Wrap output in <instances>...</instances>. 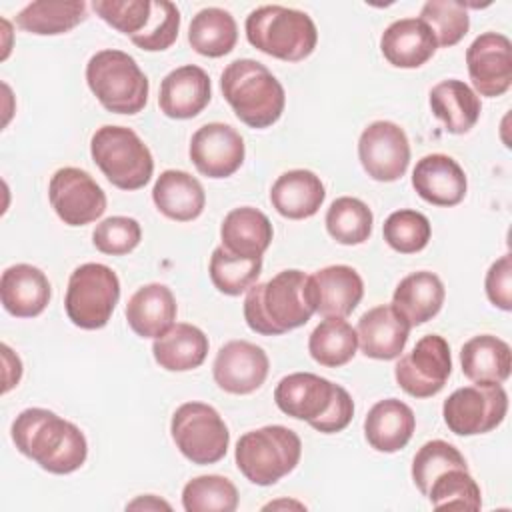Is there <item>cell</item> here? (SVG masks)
Instances as JSON below:
<instances>
[{
    "instance_id": "ffe728a7",
    "label": "cell",
    "mask_w": 512,
    "mask_h": 512,
    "mask_svg": "<svg viewBox=\"0 0 512 512\" xmlns=\"http://www.w3.org/2000/svg\"><path fill=\"white\" fill-rule=\"evenodd\" d=\"M212 98L210 76L194 64L174 68L160 82V110L174 120L198 116Z\"/></svg>"
},
{
    "instance_id": "8d00e7d4",
    "label": "cell",
    "mask_w": 512,
    "mask_h": 512,
    "mask_svg": "<svg viewBox=\"0 0 512 512\" xmlns=\"http://www.w3.org/2000/svg\"><path fill=\"white\" fill-rule=\"evenodd\" d=\"M208 272L218 292L226 296H240L256 284L262 272V258H242L230 254L224 246H218L210 256Z\"/></svg>"
},
{
    "instance_id": "ba28073f",
    "label": "cell",
    "mask_w": 512,
    "mask_h": 512,
    "mask_svg": "<svg viewBox=\"0 0 512 512\" xmlns=\"http://www.w3.org/2000/svg\"><path fill=\"white\" fill-rule=\"evenodd\" d=\"M90 154L108 182L120 190H140L152 178V154L132 128L100 126L92 134Z\"/></svg>"
},
{
    "instance_id": "60d3db41",
    "label": "cell",
    "mask_w": 512,
    "mask_h": 512,
    "mask_svg": "<svg viewBox=\"0 0 512 512\" xmlns=\"http://www.w3.org/2000/svg\"><path fill=\"white\" fill-rule=\"evenodd\" d=\"M420 20L430 26L438 46L442 48L458 44L470 28L466 6L454 0H428L420 10Z\"/></svg>"
},
{
    "instance_id": "30bf717a",
    "label": "cell",
    "mask_w": 512,
    "mask_h": 512,
    "mask_svg": "<svg viewBox=\"0 0 512 512\" xmlns=\"http://www.w3.org/2000/svg\"><path fill=\"white\" fill-rule=\"evenodd\" d=\"M170 434L184 458L192 464H216L226 456L230 432L222 416L204 402H184L170 420Z\"/></svg>"
},
{
    "instance_id": "8992f818",
    "label": "cell",
    "mask_w": 512,
    "mask_h": 512,
    "mask_svg": "<svg viewBox=\"0 0 512 512\" xmlns=\"http://www.w3.org/2000/svg\"><path fill=\"white\" fill-rule=\"evenodd\" d=\"M86 82L96 100L114 114H138L148 102L150 82L136 60L122 50L96 52L86 64Z\"/></svg>"
},
{
    "instance_id": "f1b7e54d",
    "label": "cell",
    "mask_w": 512,
    "mask_h": 512,
    "mask_svg": "<svg viewBox=\"0 0 512 512\" xmlns=\"http://www.w3.org/2000/svg\"><path fill=\"white\" fill-rule=\"evenodd\" d=\"M152 200L166 218L190 222L202 214L206 194L192 174L184 170H164L154 182Z\"/></svg>"
},
{
    "instance_id": "f35d334b",
    "label": "cell",
    "mask_w": 512,
    "mask_h": 512,
    "mask_svg": "<svg viewBox=\"0 0 512 512\" xmlns=\"http://www.w3.org/2000/svg\"><path fill=\"white\" fill-rule=\"evenodd\" d=\"M428 500L434 508L480 510L482 494L468 468H450L434 478L428 488Z\"/></svg>"
},
{
    "instance_id": "e0dca14e",
    "label": "cell",
    "mask_w": 512,
    "mask_h": 512,
    "mask_svg": "<svg viewBox=\"0 0 512 512\" xmlns=\"http://www.w3.org/2000/svg\"><path fill=\"white\" fill-rule=\"evenodd\" d=\"M270 360L266 352L248 340L226 342L212 364V376L218 388L228 394H252L268 376Z\"/></svg>"
},
{
    "instance_id": "ac0fdd59",
    "label": "cell",
    "mask_w": 512,
    "mask_h": 512,
    "mask_svg": "<svg viewBox=\"0 0 512 512\" xmlns=\"http://www.w3.org/2000/svg\"><path fill=\"white\" fill-rule=\"evenodd\" d=\"M364 296L360 274L346 264H334L308 276V298L314 312L324 318H344L354 312Z\"/></svg>"
},
{
    "instance_id": "7c38bea8",
    "label": "cell",
    "mask_w": 512,
    "mask_h": 512,
    "mask_svg": "<svg viewBox=\"0 0 512 512\" xmlns=\"http://www.w3.org/2000/svg\"><path fill=\"white\" fill-rule=\"evenodd\" d=\"M452 372V356L448 342L438 334L422 336L416 346L400 356L394 366L398 386L414 398L436 396L448 382Z\"/></svg>"
},
{
    "instance_id": "681fc988",
    "label": "cell",
    "mask_w": 512,
    "mask_h": 512,
    "mask_svg": "<svg viewBox=\"0 0 512 512\" xmlns=\"http://www.w3.org/2000/svg\"><path fill=\"white\" fill-rule=\"evenodd\" d=\"M278 506H294V508H304V504H298V502H270V504H266L264 508L268 510V508H278Z\"/></svg>"
},
{
    "instance_id": "7a4b0ae2",
    "label": "cell",
    "mask_w": 512,
    "mask_h": 512,
    "mask_svg": "<svg viewBox=\"0 0 512 512\" xmlns=\"http://www.w3.org/2000/svg\"><path fill=\"white\" fill-rule=\"evenodd\" d=\"M274 402L286 416L304 420L322 434L342 432L354 416L348 390L312 372L284 376L274 390Z\"/></svg>"
},
{
    "instance_id": "603a6c76",
    "label": "cell",
    "mask_w": 512,
    "mask_h": 512,
    "mask_svg": "<svg viewBox=\"0 0 512 512\" xmlns=\"http://www.w3.org/2000/svg\"><path fill=\"white\" fill-rule=\"evenodd\" d=\"M438 48L434 32L420 18L394 20L380 36L384 58L396 68H420Z\"/></svg>"
},
{
    "instance_id": "5b68a950",
    "label": "cell",
    "mask_w": 512,
    "mask_h": 512,
    "mask_svg": "<svg viewBox=\"0 0 512 512\" xmlns=\"http://www.w3.org/2000/svg\"><path fill=\"white\" fill-rule=\"evenodd\" d=\"M248 42L278 60L300 62L308 58L318 44L314 20L300 10L268 4L252 10L244 24Z\"/></svg>"
},
{
    "instance_id": "9c48e42d",
    "label": "cell",
    "mask_w": 512,
    "mask_h": 512,
    "mask_svg": "<svg viewBox=\"0 0 512 512\" xmlns=\"http://www.w3.org/2000/svg\"><path fill=\"white\" fill-rule=\"evenodd\" d=\"M118 298L120 280L116 272L106 264L86 262L68 278L64 308L74 326L98 330L108 324Z\"/></svg>"
},
{
    "instance_id": "4fadbf2b",
    "label": "cell",
    "mask_w": 512,
    "mask_h": 512,
    "mask_svg": "<svg viewBox=\"0 0 512 512\" xmlns=\"http://www.w3.org/2000/svg\"><path fill=\"white\" fill-rule=\"evenodd\" d=\"M48 198L58 218L68 226H84L106 210V194L98 182L80 168L66 166L52 174Z\"/></svg>"
},
{
    "instance_id": "836d02e7",
    "label": "cell",
    "mask_w": 512,
    "mask_h": 512,
    "mask_svg": "<svg viewBox=\"0 0 512 512\" xmlns=\"http://www.w3.org/2000/svg\"><path fill=\"white\" fill-rule=\"evenodd\" d=\"M86 18V2H50L38 0L30 2L16 14L18 28L38 34V36H56L66 34L76 28Z\"/></svg>"
},
{
    "instance_id": "6da1fadb",
    "label": "cell",
    "mask_w": 512,
    "mask_h": 512,
    "mask_svg": "<svg viewBox=\"0 0 512 512\" xmlns=\"http://www.w3.org/2000/svg\"><path fill=\"white\" fill-rule=\"evenodd\" d=\"M16 448L50 474L76 472L86 456L88 444L82 430L46 408H26L12 422Z\"/></svg>"
},
{
    "instance_id": "ee69618b",
    "label": "cell",
    "mask_w": 512,
    "mask_h": 512,
    "mask_svg": "<svg viewBox=\"0 0 512 512\" xmlns=\"http://www.w3.org/2000/svg\"><path fill=\"white\" fill-rule=\"evenodd\" d=\"M92 8L106 24L130 38L146 28L152 14L150 0H94Z\"/></svg>"
},
{
    "instance_id": "d6a6232c",
    "label": "cell",
    "mask_w": 512,
    "mask_h": 512,
    "mask_svg": "<svg viewBox=\"0 0 512 512\" xmlns=\"http://www.w3.org/2000/svg\"><path fill=\"white\" fill-rule=\"evenodd\" d=\"M238 40V26L230 12L210 6L202 8L188 26V42L194 52L220 58L234 50Z\"/></svg>"
},
{
    "instance_id": "7dc6e473",
    "label": "cell",
    "mask_w": 512,
    "mask_h": 512,
    "mask_svg": "<svg viewBox=\"0 0 512 512\" xmlns=\"http://www.w3.org/2000/svg\"><path fill=\"white\" fill-rule=\"evenodd\" d=\"M2 356H4V388L2 392L6 394L10 388H14L18 382H20V376H22V362L20 358L6 346L2 344Z\"/></svg>"
},
{
    "instance_id": "f6af8a7d",
    "label": "cell",
    "mask_w": 512,
    "mask_h": 512,
    "mask_svg": "<svg viewBox=\"0 0 512 512\" xmlns=\"http://www.w3.org/2000/svg\"><path fill=\"white\" fill-rule=\"evenodd\" d=\"M142 240V228L138 220L128 216H110L96 224L92 232V244L102 254L124 256L132 252Z\"/></svg>"
},
{
    "instance_id": "4dcf8cb0",
    "label": "cell",
    "mask_w": 512,
    "mask_h": 512,
    "mask_svg": "<svg viewBox=\"0 0 512 512\" xmlns=\"http://www.w3.org/2000/svg\"><path fill=\"white\" fill-rule=\"evenodd\" d=\"M154 360L168 372H186L198 368L208 354L206 334L192 324L176 322L152 344Z\"/></svg>"
},
{
    "instance_id": "52a82bcc",
    "label": "cell",
    "mask_w": 512,
    "mask_h": 512,
    "mask_svg": "<svg viewBox=\"0 0 512 512\" xmlns=\"http://www.w3.org/2000/svg\"><path fill=\"white\" fill-rule=\"evenodd\" d=\"M300 456V436L280 424L242 434L234 450L238 470L256 486L276 484L298 466Z\"/></svg>"
},
{
    "instance_id": "bcb514c9",
    "label": "cell",
    "mask_w": 512,
    "mask_h": 512,
    "mask_svg": "<svg viewBox=\"0 0 512 512\" xmlns=\"http://www.w3.org/2000/svg\"><path fill=\"white\" fill-rule=\"evenodd\" d=\"M484 288H486L488 300L496 308H500L504 312L512 310V256L510 254L500 256L488 268Z\"/></svg>"
},
{
    "instance_id": "5bb4252c",
    "label": "cell",
    "mask_w": 512,
    "mask_h": 512,
    "mask_svg": "<svg viewBox=\"0 0 512 512\" xmlns=\"http://www.w3.org/2000/svg\"><path fill=\"white\" fill-rule=\"evenodd\" d=\"M358 158L372 180L394 182L406 174L410 164L408 136L398 124L376 120L360 134Z\"/></svg>"
},
{
    "instance_id": "484cf974",
    "label": "cell",
    "mask_w": 512,
    "mask_h": 512,
    "mask_svg": "<svg viewBox=\"0 0 512 512\" xmlns=\"http://www.w3.org/2000/svg\"><path fill=\"white\" fill-rule=\"evenodd\" d=\"M176 298L166 284L152 282L138 288L126 304V320L142 338L162 336L176 320Z\"/></svg>"
},
{
    "instance_id": "d4e9b609",
    "label": "cell",
    "mask_w": 512,
    "mask_h": 512,
    "mask_svg": "<svg viewBox=\"0 0 512 512\" xmlns=\"http://www.w3.org/2000/svg\"><path fill=\"white\" fill-rule=\"evenodd\" d=\"M326 198L320 176L312 170L296 168L280 174L270 188L274 210L288 220H304L314 216Z\"/></svg>"
},
{
    "instance_id": "9a60e30c",
    "label": "cell",
    "mask_w": 512,
    "mask_h": 512,
    "mask_svg": "<svg viewBox=\"0 0 512 512\" xmlns=\"http://www.w3.org/2000/svg\"><path fill=\"white\" fill-rule=\"evenodd\" d=\"M472 86L480 96L496 98L512 84V42L498 32H484L466 50Z\"/></svg>"
},
{
    "instance_id": "7402d4cb",
    "label": "cell",
    "mask_w": 512,
    "mask_h": 512,
    "mask_svg": "<svg viewBox=\"0 0 512 512\" xmlns=\"http://www.w3.org/2000/svg\"><path fill=\"white\" fill-rule=\"evenodd\" d=\"M52 296L46 274L32 264H14L2 272L0 300L8 314L34 318L44 312Z\"/></svg>"
},
{
    "instance_id": "4316f807",
    "label": "cell",
    "mask_w": 512,
    "mask_h": 512,
    "mask_svg": "<svg viewBox=\"0 0 512 512\" xmlns=\"http://www.w3.org/2000/svg\"><path fill=\"white\" fill-rule=\"evenodd\" d=\"M272 222L264 212L252 206L230 210L220 226L222 246L242 258H262L272 242Z\"/></svg>"
},
{
    "instance_id": "74e56055",
    "label": "cell",
    "mask_w": 512,
    "mask_h": 512,
    "mask_svg": "<svg viewBox=\"0 0 512 512\" xmlns=\"http://www.w3.org/2000/svg\"><path fill=\"white\" fill-rule=\"evenodd\" d=\"M182 506L186 512H234L238 490L224 476H196L182 490Z\"/></svg>"
},
{
    "instance_id": "44dd1931",
    "label": "cell",
    "mask_w": 512,
    "mask_h": 512,
    "mask_svg": "<svg viewBox=\"0 0 512 512\" xmlns=\"http://www.w3.org/2000/svg\"><path fill=\"white\" fill-rule=\"evenodd\" d=\"M410 328L392 304L374 306L360 316L356 326L360 350L374 360H394L402 354Z\"/></svg>"
},
{
    "instance_id": "e575fe53",
    "label": "cell",
    "mask_w": 512,
    "mask_h": 512,
    "mask_svg": "<svg viewBox=\"0 0 512 512\" xmlns=\"http://www.w3.org/2000/svg\"><path fill=\"white\" fill-rule=\"evenodd\" d=\"M358 348L356 330L344 318H324L308 338L310 356L326 368L348 364Z\"/></svg>"
},
{
    "instance_id": "2e32d148",
    "label": "cell",
    "mask_w": 512,
    "mask_h": 512,
    "mask_svg": "<svg viewBox=\"0 0 512 512\" xmlns=\"http://www.w3.org/2000/svg\"><path fill=\"white\" fill-rule=\"evenodd\" d=\"M190 160L206 178H228L244 162V140L230 126L210 122L200 126L190 140Z\"/></svg>"
},
{
    "instance_id": "83f0119b",
    "label": "cell",
    "mask_w": 512,
    "mask_h": 512,
    "mask_svg": "<svg viewBox=\"0 0 512 512\" xmlns=\"http://www.w3.org/2000/svg\"><path fill=\"white\" fill-rule=\"evenodd\" d=\"M444 296L442 280L434 272L420 270L398 282L392 294V306L410 326H420L440 312Z\"/></svg>"
},
{
    "instance_id": "b9f144b4",
    "label": "cell",
    "mask_w": 512,
    "mask_h": 512,
    "mask_svg": "<svg viewBox=\"0 0 512 512\" xmlns=\"http://www.w3.org/2000/svg\"><path fill=\"white\" fill-rule=\"evenodd\" d=\"M450 468H468L460 450L450 442L430 440L420 446L412 460V480L420 494L426 496L434 478Z\"/></svg>"
},
{
    "instance_id": "7bdbcfd3",
    "label": "cell",
    "mask_w": 512,
    "mask_h": 512,
    "mask_svg": "<svg viewBox=\"0 0 512 512\" xmlns=\"http://www.w3.org/2000/svg\"><path fill=\"white\" fill-rule=\"evenodd\" d=\"M178 30H180V10L176 8V4L168 0H156L152 2V14L146 28L140 34L132 36L130 40L146 52H160L170 48L176 42Z\"/></svg>"
},
{
    "instance_id": "f546056e",
    "label": "cell",
    "mask_w": 512,
    "mask_h": 512,
    "mask_svg": "<svg viewBox=\"0 0 512 512\" xmlns=\"http://www.w3.org/2000/svg\"><path fill=\"white\" fill-rule=\"evenodd\" d=\"M462 374L474 384H502L512 370L508 342L492 334L470 338L460 350Z\"/></svg>"
},
{
    "instance_id": "d590c367",
    "label": "cell",
    "mask_w": 512,
    "mask_h": 512,
    "mask_svg": "<svg viewBox=\"0 0 512 512\" xmlns=\"http://www.w3.org/2000/svg\"><path fill=\"white\" fill-rule=\"evenodd\" d=\"M328 234L344 246H356L370 238L372 234V210L354 196L336 198L326 212Z\"/></svg>"
},
{
    "instance_id": "1f68e13d",
    "label": "cell",
    "mask_w": 512,
    "mask_h": 512,
    "mask_svg": "<svg viewBox=\"0 0 512 512\" xmlns=\"http://www.w3.org/2000/svg\"><path fill=\"white\" fill-rule=\"evenodd\" d=\"M430 108L450 134H466L480 118V98L462 80L448 78L430 90Z\"/></svg>"
},
{
    "instance_id": "c3c4849f",
    "label": "cell",
    "mask_w": 512,
    "mask_h": 512,
    "mask_svg": "<svg viewBox=\"0 0 512 512\" xmlns=\"http://www.w3.org/2000/svg\"><path fill=\"white\" fill-rule=\"evenodd\" d=\"M126 508H154V510H158V508H166V510H170V504H166V502H162V500H158L156 496H152V494H148V496H144V498H138V500H134V502H130Z\"/></svg>"
},
{
    "instance_id": "3957f363",
    "label": "cell",
    "mask_w": 512,
    "mask_h": 512,
    "mask_svg": "<svg viewBox=\"0 0 512 512\" xmlns=\"http://www.w3.org/2000/svg\"><path fill=\"white\" fill-rule=\"evenodd\" d=\"M314 314L308 298V276L302 270H282L254 284L244 298V320L262 336H280L304 326Z\"/></svg>"
},
{
    "instance_id": "d6986e66",
    "label": "cell",
    "mask_w": 512,
    "mask_h": 512,
    "mask_svg": "<svg viewBox=\"0 0 512 512\" xmlns=\"http://www.w3.org/2000/svg\"><path fill=\"white\" fill-rule=\"evenodd\" d=\"M416 194L434 206H456L464 200L468 180L462 166L448 154H428L412 170Z\"/></svg>"
},
{
    "instance_id": "8fae6325",
    "label": "cell",
    "mask_w": 512,
    "mask_h": 512,
    "mask_svg": "<svg viewBox=\"0 0 512 512\" xmlns=\"http://www.w3.org/2000/svg\"><path fill=\"white\" fill-rule=\"evenodd\" d=\"M508 412V394L502 384H472L454 390L442 406L450 432L458 436L486 434L502 424Z\"/></svg>"
},
{
    "instance_id": "cb8c5ba5",
    "label": "cell",
    "mask_w": 512,
    "mask_h": 512,
    "mask_svg": "<svg viewBox=\"0 0 512 512\" xmlns=\"http://www.w3.org/2000/svg\"><path fill=\"white\" fill-rule=\"evenodd\" d=\"M416 428V416L408 404L398 398L376 402L364 420V436L376 452L392 454L402 450Z\"/></svg>"
},
{
    "instance_id": "ab89813d",
    "label": "cell",
    "mask_w": 512,
    "mask_h": 512,
    "mask_svg": "<svg viewBox=\"0 0 512 512\" xmlns=\"http://www.w3.org/2000/svg\"><path fill=\"white\" fill-rule=\"evenodd\" d=\"M386 244L400 254H416L424 250L432 236L430 220L418 210H396L392 212L382 226Z\"/></svg>"
},
{
    "instance_id": "277c9868",
    "label": "cell",
    "mask_w": 512,
    "mask_h": 512,
    "mask_svg": "<svg viewBox=\"0 0 512 512\" xmlns=\"http://www.w3.org/2000/svg\"><path fill=\"white\" fill-rule=\"evenodd\" d=\"M220 90L240 122L250 128H268L284 112L286 94L276 76L252 58L230 62L220 76Z\"/></svg>"
}]
</instances>
